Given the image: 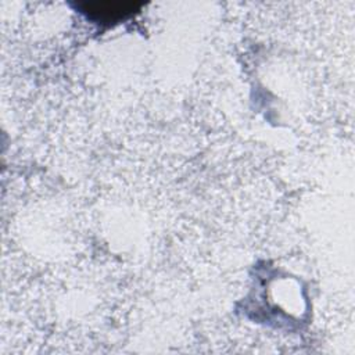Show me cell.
Segmentation results:
<instances>
[{
	"label": "cell",
	"instance_id": "cell-1",
	"mask_svg": "<svg viewBox=\"0 0 355 355\" xmlns=\"http://www.w3.org/2000/svg\"><path fill=\"white\" fill-rule=\"evenodd\" d=\"M137 4L133 3H94V4H86L85 11L96 19L101 21H115L119 18H123L126 14H130Z\"/></svg>",
	"mask_w": 355,
	"mask_h": 355
}]
</instances>
